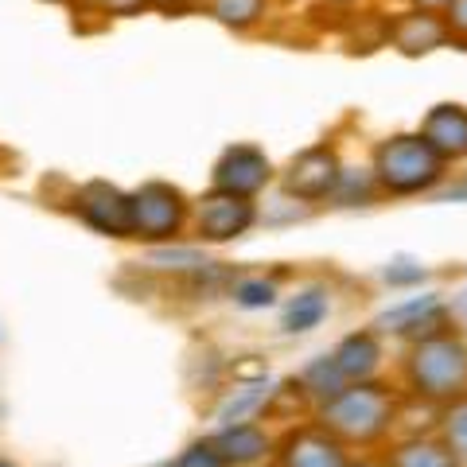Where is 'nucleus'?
Here are the masks:
<instances>
[{"label": "nucleus", "instance_id": "f257e3e1", "mask_svg": "<svg viewBox=\"0 0 467 467\" xmlns=\"http://www.w3.org/2000/svg\"><path fill=\"white\" fill-rule=\"evenodd\" d=\"M370 175L382 195L413 199L441 192L451 175V164L425 140V133H393L374 144Z\"/></svg>", "mask_w": 467, "mask_h": 467}, {"label": "nucleus", "instance_id": "f03ea898", "mask_svg": "<svg viewBox=\"0 0 467 467\" xmlns=\"http://www.w3.org/2000/svg\"><path fill=\"white\" fill-rule=\"evenodd\" d=\"M409 386L417 398L448 405L467 393V339L460 331L429 335L409 355Z\"/></svg>", "mask_w": 467, "mask_h": 467}, {"label": "nucleus", "instance_id": "7ed1b4c3", "mask_svg": "<svg viewBox=\"0 0 467 467\" xmlns=\"http://www.w3.org/2000/svg\"><path fill=\"white\" fill-rule=\"evenodd\" d=\"M324 425H331L347 441H378L393 425V398L382 386H347L327 401Z\"/></svg>", "mask_w": 467, "mask_h": 467}, {"label": "nucleus", "instance_id": "20e7f679", "mask_svg": "<svg viewBox=\"0 0 467 467\" xmlns=\"http://www.w3.org/2000/svg\"><path fill=\"white\" fill-rule=\"evenodd\" d=\"M285 192L300 202H319V199H331L335 187L343 180V160L331 144H312L288 160L285 168Z\"/></svg>", "mask_w": 467, "mask_h": 467}, {"label": "nucleus", "instance_id": "39448f33", "mask_svg": "<svg viewBox=\"0 0 467 467\" xmlns=\"http://www.w3.org/2000/svg\"><path fill=\"white\" fill-rule=\"evenodd\" d=\"M386 47H393L405 58H425L441 47H451L448 20L444 12H425V8H401L386 16Z\"/></svg>", "mask_w": 467, "mask_h": 467}, {"label": "nucleus", "instance_id": "423d86ee", "mask_svg": "<svg viewBox=\"0 0 467 467\" xmlns=\"http://www.w3.org/2000/svg\"><path fill=\"white\" fill-rule=\"evenodd\" d=\"M269 180H273V164H269L265 152L254 149V144H234V149L223 152V160H218V168H214L218 192L245 195V199H254Z\"/></svg>", "mask_w": 467, "mask_h": 467}, {"label": "nucleus", "instance_id": "0eeeda50", "mask_svg": "<svg viewBox=\"0 0 467 467\" xmlns=\"http://www.w3.org/2000/svg\"><path fill=\"white\" fill-rule=\"evenodd\" d=\"M378 327L420 343V339H429V335H441L451 327V308L441 296H409L405 304H398L393 312L378 319Z\"/></svg>", "mask_w": 467, "mask_h": 467}, {"label": "nucleus", "instance_id": "6e6552de", "mask_svg": "<svg viewBox=\"0 0 467 467\" xmlns=\"http://www.w3.org/2000/svg\"><path fill=\"white\" fill-rule=\"evenodd\" d=\"M420 133L448 164H467V106H460V101L432 106L420 121Z\"/></svg>", "mask_w": 467, "mask_h": 467}, {"label": "nucleus", "instance_id": "1a4fd4ad", "mask_svg": "<svg viewBox=\"0 0 467 467\" xmlns=\"http://www.w3.org/2000/svg\"><path fill=\"white\" fill-rule=\"evenodd\" d=\"M183 199L168 183H149L133 195V230H144L149 238H164L180 226Z\"/></svg>", "mask_w": 467, "mask_h": 467}, {"label": "nucleus", "instance_id": "9d476101", "mask_svg": "<svg viewBox=\"0 0 467 467\" xmlns=\"http://www.w3.org/2000/svg\"><path fill=\"white\" fill-rule=\"evenodd\" d=\"M78 207L94 226L109 234H129L133 230V199H125L109 183H86L78 192Z\"/></svg>", "mask_w": 467, "mask_h": 467}, {"label": "nucleus", "instance_id": "9b49d317", "mask_svg": "<svg viewBox=\"0 0 467 467\" xmlns=\"http://www.w3.org/2000/svg\"><path fill=\"white\" fill-rule=\"evenodd\" d=\"M199 223H202L207 238H234V234H242L254 223V202L245 195H230V192H218L214 187V195L202 199Z\"/></svg>", "mask_w": 467, "mask_h": 467}, {"label": "nucleus", "instance_id": "f8f14e48", "mask_svg": "<svg viewBox=\"0 0 467 467\" xmlns=\"http://www.w3.org/2000/svg\"><path fill=\"white\" fill-rule=\"evenodd\" d=\"M269 8L273 0H207V16L230 32H254L257 24H265Z\"/></svg>", "mask_w": 467, "mask_h": 467}, {"label": "nucleus", "instance_id": "ddd939ff", "mask_svg": "<svg viewBox=\"0 0 467 467\" xmlns=\"http://www.w3.org/2000/svg\"><path fill=\"white\" fill-rule=\"evenodd\" d=\"M335 367L343 370L347 382H362L374 367L378 358H382V350H378V339L374 335H350V339L339 343V350H335Z\"/></svg>", "mask_w": 467, "mask_h": 467}, {"label": "nucleus", "instance_id": "4468645a", "mask_svg": "<svg viewBox=\"0 0 467 467\" xmlns=\"http://www.w3.org/2000/svg\"><path fill=\"white\" fill-rule=\"evenodd\" d=\"M389 467H460L444 441H409L389 456Z\"/></svg>", "mask_w": 467, "mask_h": 467}, {"label": "nucleus", "instance_id": "2eb2a0df", "mask_svg": "<svg viewBox=\"0 0 467 467\" xmlns=\"http://www.w3.org/2000/svg\"><path fill=\"white\" fill-rule=\"evenodd\" d=\"M441 441L460 460V467H467V393L441 405Z\"/></svg>", "mask_w": 467, "mask_h": 467}, {"label": "nucleus", "instance_id": "dca6fc26", "mask_svg": "<svg viewBox=\"0 0 467 467\" xmlns=\"http://www.w3.org/2000/svg\"><path fill=\"white\" fill-rule=\"evenodd\" d=\"M292 467H347L339 441L331 436H300V451H292Z\"/></svg>", "mask_w": 467, "mask_h": 467}, {"label": "nucleus", "instance_id": "f3484780", "mask_svg": "<svg viewBox=\"0 0 467 467\" xmlns=\"http://www.w3.org/2000/svg\"><path fill=\"white\" fill-rule=\"evenodd\" d=\"M324 316H327V296L319 288H308V292H300V296L288 304L285 327L288 331H312V327L324 324Z\"/></svg>", "mask_w": 467, "mask_h": 467}, {"label": "nucleus", "instance_id": "a211bd4d", "mask_svg": "<svg viewBox=\"0 0 467 467\" xmlns=\"http://www.w3.org/2000/svg\"><path fill=\"white\" fill-rule=\"evenodd\" d=\"M90 8L101 12V16H109V20H129V16L149 12L152 0H90Z\"/></svg>", "mask_w": 467, "mask_h": 467}, {"label": "nucleus", "instance_id": "6ab92c4d", "mask_svg": "<svg viewBox=\"0 0 467 467\" xmlns=\"http://www.w3.org/2000/svg\"><path fill=\"white\" fill-rule=\"evenodd\" d=\"M444 20H448L451 47L467 51V0H451V5L444 8Z\"/></svg>", "mask_w": 467, "mask_h": 467}, {"label": "nucleus", "instance_id": "aec40b11", "mask_svg": "<svg viewBox=\"0 0 467 467\" xmlns=\"http://www.w3.org/2000/svg\"><path fill=\"white\" fill-rule=\"evenodd\" d=\"M238 300L245 308H261V304H273V285H242Z\"/></svg>", "mask_w": 467, "mask_h": 467}, {"label": "nucleus", "instance_id": "412c9836", "mask_svg": "<svg viewBox=\"0 0 467 467\" xmlns=\"http://www.w3.org/2000/svg\"><path fill=\"white\" fill-rule=\"evenodd\" d=\"M386 281L389 285H405V281H425V269H386Z\"/></svg>", "mask_w": 467, "mask_h": 467}, {"label": "nucleus", "instance_id": "4be33fe9", "mask_svg": "<svg viewBox=\"0 0 467 467\" xmlns=\"http://www.w3.org/2000/svg\"><path fill=\"white\" fill-rule=\"evenodd\" d=\"M441 192H444L448 199H467V171L460 175V180H456V183H444V187H441Z\"/></svg>", "mask_w": 467, "mask_h": 467}, {"label": "nucleus", "instance_id": "5701e85b", "mask_svg": "<svg viewBox=\"0 0 467 467\" xmlns=\"http://www.w3.org/2000/svg\"><path fill=\"white\" fill-rule=\"evenodd\" d=\"M192 0H152V8L156 12H168V16H175V12H183Z\"/></svg>", "mask_w": 467, "mask_h": 467}, {"label": "nucleus", "instance_id": "b1692460", "mask_svg": "<svg viewBox=\"0 0 467 467\" xmlns=\"http://www.w3.org/2000/svg\"><path fill=\"white\" fill-rule=\"evenodd\" d=\"M409 8H425V12H444L451 0H405Z\"/></svg>", "mask_w": 467, "mask_h": 467}, {"label": "nucleus", "instance_id": "393cba45", "mask_svg": "<svg viewBox=\"0 0 467 467\" xmlns=\"http://www.w3.org/2000/svg\"><path fill=\"white\" fill-rule=\"evenodd\" d=\"M451 316H460V324L467 327V292H463V296L456 300V308H451Z\"/></svg>", "mask_w": 467, "mask_h": 467}, {"label": "nucleus", "instance_id": "a878e982", "mask_svg": "<svg viewBox=\"0 0 467 467\" xmlns=\"http://www.w3.org/2000/svg\"><path fill=\"white\" fill-rule=\"evenodd\" d=\"M327 5H335V8H355V5H367V0H327Z\"/></svg>", "mask_w": 467, "mask_h": 467}, {"label": "nucleus", "instance_id": "bb28decb", "mask_svg": "<svg viewBox=\"0 0 467 467\" xmlns=\"http://www.w3.org/2000/svg\"><path fill=\"white\" fill-rule=\"evenodd\" d=\"M43 5H70V0H43Z\"/></svg>", "mask_w": 467, "mask_h": 467}, {"label": "nucleus", "instance_id": "cd10ccee", "mask_svg": "<svg viewBox=\"0 0 467 467\" xmlns=\"http://www.w3.org/2000/svg\"><path fill=\"white\" fill-rule=\"evenodd\" d=\"M362 467H378V463H362ZM386 467H389V463H386Z\"/></svg>", "mask_w": 467, "mask_h": 467}]
</instances>
